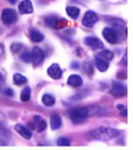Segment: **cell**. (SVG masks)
Returning <instances> with one entry per match:
<instances>
[{"mask_svg":"<svg viewBox=\"0 0 133 150\" xmlns=\"http://www.w3.org/2000/svg\"><path fill=\"white\" fill-rule=\"evenodd\" d=\"M120 134V131H118L115 129L111 128H106V127H101V128L94 129L89 132V137L91 139H96V140H111L114 139L115 137H118Z\"/></svg>","mask_w":133,"mask_h":150,"instance_id":"cell-1","label":"cell"},{"mask_svg":"<svg viewBox=\"0 0 133 150\" xmlns=\"http://www.w3.org/2000/svg\"><path fill=\"white\" fill-rule=\"evenodd\" d=\"M67 116H68L70 119H72L75 122H78V121H81L82 119L87 118V117L89 116V109L84 107L75 108V109L70 110L69 112L67 113Z\"/></svg>","mask_w":133,"mask_h":150,"instance_id":"cell-2","label":"cell"},{"mask_svg":"<svg viewBox=\"0 0 133 150\" xmlns=\"http://www.w3.org/2000/svg\"><path fill=\"white\" fill-rule=\"evenodd\" d=\"M17 18H18L17 12L10 8H6L1 12V19H2V22L6 25H11V23L16 22Z\"/></svg>","mask_w":133,"mask_h":150,"instance_id":"cell-3","label":"cell"},{"mask_svg":"<svg viewBox=\"0 0 133 150\" xmlns=\"http://www.w3.org/2000/svg\"><path fill=\"white\" fill-rule=\"evenodd\" d=\"M102 35H103V37L106 39L108 42L110 43H117L118 42V32L113 29V28H110V27H106L103 29V31H102Z\"/></svg>","mask_w":133,"mask_h":150,"instance_id":"cell-4","label":"cell"},{"mask_svg":"<svg viewBox=\"0 0 133 150\" xmlns=\"http://www.w3.org/2000/svg\"><path fill=\"white\" fill-rule=\"evenodd\" d=\"M96 21H98V16H96V12H93V11H91V10L87 11L84 17H83V19H82L83 26L88 28L93 27V25L96 23Z\"/></svg>","mask_w":133,"mask_h":150,"instance_id":"cell-5","label":"cell"},{"mask_svg":"<svg viewBox=\"0 0 133 150\" xmlns=\"http://www.w3.org/2000/svg\"><path fill=\"white\" fill-rule=\"evenodd\" d=\"M31 60L34 62V64H41L44 60V52L42 49H40L39 47H34L32 49L31 52Z\"/></svg>","mask_w":133,"mask_h":150,"instance_id":"cell-6","label":"cell"},{"mask_svg":"<svg viewBox=\"0 0 133 150\" xmlns=\"http://www.w3.org/2000/svg\"><path fill=\"white\" fill-rule=\"evenodd\" d=\"M111 93L114 97H123L127 93V87L120 82H118V81H114L112 85Z\"/></svg>","mask_w":133,"mask_h":150,"instance_id":"cell-7","label":"cell"},{"mask_svg":"<svg viewBox=\"0 0 133 150\" xmlns=\"http://www.w3.org/2000/svg\"><path fill=\"white\" fill-rule=\"evenodd\" d=\"M48 75L53 79H60L62 76V69L58 64H53L48 68Z\"/></svg>","mask_w":133,"mask_h":150,"instance_id":"cell-8","label":"cell"},{"mask_svg":"<svg viewBox=\"0 0 133 150\" xmlns=\"http://www.w3.org/2000/svg\"><path fill=\"white\" fill-rule=\"evenodd\" d=\"M84 43L92 49H101L103 48V42L100 39L96 37H88L84 39Z\"/></svg>","mask_w":133,"mask_h":150,"instance_id":"cell-9","label":"cell"},{"mask_svg":"<svg viewBox=\"0 0 133 150\" xmlns=\"http://www.w3.org/2000/svg\"><path fill=\"white\" fill-rule=\"evenodd\" d=\"M19 12L22 15H28V13H31L33 11V6L30 0H22V2H20L19 5Z\"/></svg>","mask_w":133,"mask_h":150,"instance_id":"cell-10","label":"cell"},{"mask_svg":"<svg viewBox=\"0 0 133 150\" xmlns=\"http://www.w3.org/2000/svg\"><path fill=\"white\" fill-rule=\"evenodd\" d=\"M30 127H32V128H37L38 131H43L44 129L47 128V122H46L40 116H34L33 122L30 123Z\"/></svg>","mask_w":133,"mask_h":150,"instance_id":"cell-11","label":"cell"},{"mask_svg":"<svg viewBox=\"0 0 133 150\" xmlns=\"http://www.w3.org/2000/svg\"><path fill=\"white\" fill-rule=\"evenodd\" d=\"M46 23L48 25L49 27L53 28V29H58V28H61L63 22L60 21V19L57 18V17H48L46 19Z\"/></svg>","mask_w":133,"mask_h":150,"instance_id":"cell-12","label":"cell"},{"mask_svg":"<svg viewBox=\"0 0 133 150\" xmlns=\"http://www.w3.org/2000/svg\"><path fill=\"white\" fill-rule=\"evenodd\" d=\"M16 131L20 134V136H22L25 139H30V138L32 137L31 131H30L28 128H26L25 126H22V125H17Z\"/></svg>","mask_w":133,"mask_h":150,"instance_id":"cell-13","label":"cell"},{"mask_svg":"<svg viewBox=\"0 0 133 150\" xmlns=\"http://www.w3.org/2000/svg\"><path fill=\"white\" fill-rule=\"evenodd\" d=\"M68 85L73 88H78L82 85V78L79 75H71L68 78Z\"/></svg>","mask_w":133,"mask_h":150,"instance_id":"cell-14","label":"cell"},{"mask_svg":"<svg viewBox=\"0 0 133 150\" xmlns=\"http://www.w3.org/2000/svg\"><path fill=\"white\" fill-rule=\"evenodd\" d=\"M96 68L100 70V71H102V72L106 71L108 68H109V62H106V60L100 58L99 56L96 57Z\"/></svg>","mask_w":133,"mask_h":150,"instance_id":"cell-15","label":"cell"},{"mask_svg":"<svg viewBox=\"0 0 133 150\" xmlns=\"http://www.w3.org/2000/svg\"><path fill=\"white\" fill-rule=\"evenodd\" d=\"M50 125H51V128L53 130L56 129H59L62 125V120H61V117L58 116V115H53L51 116V119H50Z\"/></svg>","mask_w":133,"mask_h":150,"instance_id":"cell-16","label":"cell"},{"mask_svg":"<svg viewBox=\"0 0 133 150\" xmlns=\"http://www.w3.org/2000/svg\"><path fill=\"white\" fill-rule=\"evenodd\" d=\"M30 39L33 42H40L43 40V35L36 29H31L30 30Z\"/></svg>","mask_w":133,"mask_h":150,"instance_id":"cell-17","label":"cell"},{"mask_svg":"<svg viewBox=\"0 0 133 150\" xmlns=\"http://www.w3.org/2000/svg\"><path fill=\"white\" fill-rule=\"evenodd\" d=\"M13 83L15 85H17V86H21V85H25V83H27V78L25 77V76L20 75V74H15L13 75Z\"/></svg>","mask_w":133,"mask_h":150,"instance_id":"cell-18","label":"cell"},{"mask_svg":"<svg viewBox=\"0 0 133 150\" xmlns=\"http://www.w3.org/2000/svg\"><path fill=\"white\" fill-rule=\"evenodd\" d=\"M65 11H67L68 16L71 17V18H73V19L78 18L80 15V9L78 7H67Z\"/></svg>","mask_w":133,"mask_h":150,"instance_id":"cell-19","label":"cell"},{"mask_svg":"<svg viewBox=\"0 0 133 150\" xmlns=\"http://www.w3.org/2000/svg\"><path fill=\"white\" fill-rule=\"evenodd\" d=\"M42 102L44 106H52L54 105V97L52 95H49V93H46L42 96Z\"/></svg>","mask_w":133,"mask_h":150,"instance_id":"cell-20","label":"cell"},{"mask_svg":"<svg viewBox=\"0 0 133 150\" xmlns=\"http://www.w3.org/2000/svg\"><path fill=\"white\" fill-rule=\"evenodd\" d=\"M99 57L102 58V59L106 60V61H110V60H112L114 58V54H113V52L110 51V50H103V51L100 52Z\"/></svg>","mask_w":133,"mask_h":150,"instance_id":"cell-21","label":"cell"},{"mask_svg":"<svg viewBox=\"0 0 133 150\" xmlns=\"http://www.w3.org/2000/svg\"><path fill=\"white\" fill-rule=\"evenodd\" d=\"M30 96H31V89L29 87H26L23 90H22L21 95H20V98H21L22 101H28L30 99Z\"/></svg>","mask_w":133,"mask_h":150,"instance_id":"cell-22","label":"cell"},{"mask_svg":"<svg viewBox=\"0 0 133 150\" xmlns=\"http://www.w3.org/2000/svg\"><path fill=\"white\" fill-rule=\"evenodd\" d=\"M22 48H23V45L20 42H15L11 45V51H12V54H19L20 51L22 50Z\"/></svg>","mask_w":133,"mask_h":150,"instance_id":"cell-23","label":"cell"},{"mask_svg":"<svg viewBox=\"0 0 133 150\" xmlns=\"http://www.w3.org/2000/svg\"><path fill=\"white\" fill-rule=\"evenodd\" d=\"M21 59L25 61V62H31V54L30 52H25V54H21Z\"/></svg>","mask_w":133,"mask_h":150,"instance_id":"cell-24","label":"cell"},{"mask_svg":"<svg viewBox=\"0 0 133 150\" xmlns=\"http://www.w3.org/2000/svg\"><path fill=\"white\" fill-rule=\"evenodd\" d=\"M58 145L59 146H69L70 140L68 138H59L58 139Z\"/></svg>","mask_w":133,"mask_h":150,"instance_id":"cell-25","label":"cell"},{"mask_svg":"<svg viewBox=\"0 0 133 150\" xmlns=\"http://www.w3.org/2000/svg\"><path fill=\"white\" fill-rule=\"evenodd\" d=\"M85 67H87V68H88V71H87V72H88V74H89V75H90L91 72H92V71H93V68H92V67H91V64H85Z\"/></svg>","mask_w":133,"mask_h":150,"instance_id":"cell-26","label":"cell"},{"mask_svg":"<svg viewBox=\"0 0 133 150\" xmlns=\"http://www.w3.org/2000/svg\"><path fill=\"white\" fill-rule=\"evenodd\" d=\"M5 93L6 95H8V96H13V91L11 90V89H6L5 90Z\"/></svg>","mask_w":133,"mask_h":150,"instance_id":"cell-27","label":"cell"},{"mask_svg":"<svg viewBox=\"0 0 133 150\" xmlns=\"http://www.w3.org/2000/svg\"><path fill=\"white\" fill-rule=\"evenodd\" d=\"M5 54V49L2 47V45L0 43V54Z\"/></svg>","mask_w":133,"mask_h":150,"instance_id":"cell-28","label":"cell"},{"mask_svg":"<svg viewBox=\"0 0 133 150\" xmlns=\"http://www.w3.org/2000/svg\"><path fill=\"white\" fill-rule=\"evenodd\" d=\"M123 108H125L123 105H118V109H119V110H122Z\"/></svg>","mask_w":133,"mask_h":150,"instance_id":"cell-29","label":"cell"},{"mask_svg":"<svg viewBox=\"0 0 133 150\" xmlns=\"http://www.w3.org/2000/svg\"><path fill=\"white\" fill-rule=\"evenodd\" d=\"M9 2H10V4H15V2H16V0H9Z\"/></svg>","mask_w":133,"mask_h":150,"instance_id":"cell-30","label":"cell"}]
</instances>
